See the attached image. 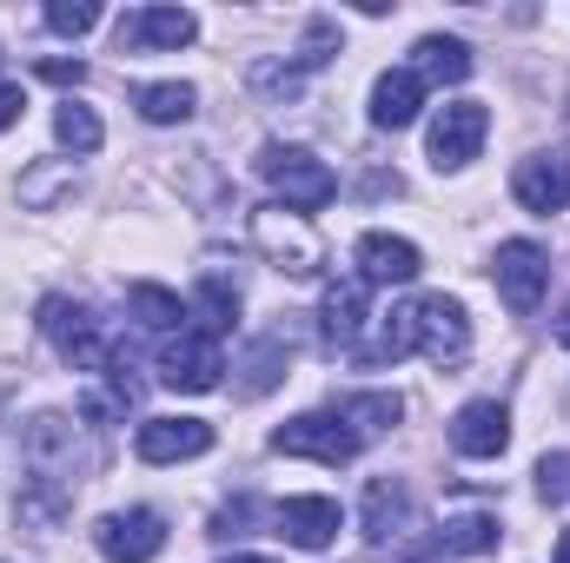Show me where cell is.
<instances>
[{
	"instance_id": "cell-1",
	"label": "cell",
	"mask_w": 570,
	"mask_h": 563,
	"mask_svg": "<svg viewBox=\"0 0 570 563\" xmlns=\"http://www.w3.org/2000/svg\"><path fill=\"white\" fill-rule=\"evenodd\" d=\"M259 172H266V186L285 199V213H298V219H312L338 192V172L325 159H312L305 146H266L259 152Z\"/></svg>"
},
{
	"instance_id": "cell-2",
	"label": "cell",
	"mask_w": 570,
	"mask_h": 563,
	"mask_svg": "<svg viewBox=\"0 0 570 563\" xmlns=\"http://www.w3.org/2000/svg\"><path fill=\"white\" fill-rule=\"evenodd\" d=\"M40 332L53 338V352H60L73 372H107V365H114V345L100 338L94 305H80V298H67V292L40 298Z\"/></svg>"
},
{
	"instance_id": "cell-3",
	"label": "cell",
	"mask_w": 570,
	"mask_h": 563,
	"mask_svg": "<svg viewBox=\"0 0 570 563\" xmlns=\"http://www.w3.org/2000/svg\"><path fill=\"white\" fill-rule=\"evenodd\" d=\"M273 451L279 457H312V464H352L358 457V431L338 418V412H305V418H292L273 431Z\"/></svg>"
},
{
	"instance_id": "cell-4",
	"label": "cell",
	"mask_w": 570,
	"mask_h": 563,
	"mask_svg": "<svg viewBox=\"0 0 570 563\" xmlns=\"http://www.w3.org/2000/svg\"><path fill=\"white\" fill-rule=\"evenodd\" d=\"M491 279H498V298H504L518 318H531V312L544 305V292H551V253L531 246V239H504L498 259H491Z\"/></svg>"
},
{
	"instance_id": "cell-5",
	"label": "cell",
	"mask_w": 570,
	"mask_h": 563,
	"mask_svg": "<svg viewBox=\"0 0 570 563\" xmlns=\"http://www.w3.org/2000/svg\"><path fill=\"white\" fill-rule=\"evenodd\" d=\"M219 372H226L219 338H206V332H193V325L159 345V385H166V392H213Z\"/></svg>"
},
{
	"instance_id": "cell-6",
	"label": "cell",
	"mask_w": 570,
	"mask_h": 563,
	"mask_svg": "<svg viewBox=\"0 0 570 563\" xmlns=\"http://www.w3.org/2000/svg\"><path fill=\"white\" fill-rule=\"evenodd\" d=\"M484 134H491V107H484V100H451V107H438V120H431V166H438V172L471 166L478 146H484Z\"/></svg>"
},
{
	"instance_id": "cell-7",
	"label": "cell",
	"mask_w": 570,
	"mask_h": 563,
	"mask_svg": "<svg viewBox=\"0 0 570 563\" xmlns=\"http://www.w3.org/2000/svg\"><path fill=\"white\" fill-rule=\"evenodd\" d=\"M412 325H419V352H425L438 372L458 365V358L471 352V318H464V305L444 298V292H431V298L412 305Z\"/></svg>"
},
{
	"instance_id": "cell-8",
	"label": "cell",
	"mask_w": 570,
	"mask_h": 563,
	"mask_svg": "<svg viewBox=\"0 0 570 563\" xmlns=\"http://www.w3.org/2000/svg\"><path fill=\"white\" fill-rule=\"evenodd\" d=\"M94 544H100V557L107 563H153L166 551V517L159 511H114V517H100L94 524Z\"/></svg>"
},
{
	"instance_id": "cell-9",
	"label": "cell",
	"mask_w": 570,
	"mask_h": 563,
	"mask_svg": "<svg viewBox=\"0 0 570 563\" xmlns=\"http://www.w3.org/2000/svg\"><path fill=\"white\" fill-rule=\"evenodd\" d=\"M253 239L279 259L285 273H298V279H312V273H318V259H325L318 233H312L298 213H259V219H253Z\"/></svg>"
},
{
	"instance_id": "cell-10",
	"label": "cell",
	"mask_w": 570,
	"mask_h": 563,
	"mask_svg": "<svg viewBox=\"0 0 570 563\" xmlns=\"http://www.w3.org/2000/svg\"><path fill=\"white\" fill-rule=\"evenodd\" d=\"M134 451L140 464H186V457H206L213 451V424L206 418H146L134 431Z\"/></svg>"
},
{
	"instance_id": "cell-11",
	"label": "cell",
	"mask_w": 570,
	"mask_h": 563,
	"mask_svg": "<svg viewBox=\"0 0 570 563\" xmlns=\"http://www.w3.org/2000/svg\"><path fill=\"white\" fill-rule=\"evenodd\" d=\"M352 259H358V279L365 285H412L425 273V253L412 239H399V233H365L352 246Z\"/></svg>"
},
{
	"instance_id": "cell-12",
	"label": "cell",
	"mask_w": 570,
	"mask_h": 563,
	"mask_svg": "<svg viewBox=\"0 0 570 563\" xmlns=\"http://www.w3.org/2000/svg\"><path fill=\"white\" fill-rule=\"evenodd\" d=\"M511 192L524 213H564L570 206V159L564 152H531L511 172Z\"/></svg>"
},
{
	"instance_id": "cell-13",
	"label": "cell",
	"mask_w": 570,
	"mask_h": 563,
	"mask_svg": "<svg viewBox=\"0 0 570 563\" xmlns=\"http://www.w3.org/2000/svg\"><path fill=\"white\" fill-rule=\"evenodd\" d=\"M504 444H511V412L498 398H471L451 418V451L458 457H504Z\"/></svg>"
},
{
	"instance_id": "cell-14",
	"label": "cell",
	"mask_w": 570,
	"mask_h": 563,
	"mask_svg": "<svg viewBox=\"0 0 570 563\" xmlns=\"http://www.w3.org/2000/svg\"><path fill=\"white\" fill-rule=\"evenodd\" d=\"M273 524H279L285 544H298V551H332L345 511H338L332 497H285L279 511H273Z\"/></svg>"
},
{
	"instance_id": "cell-15",
	"label": "cell",
	"mask_w": 570,
	"mask_h": 563,
	"mask_svg": "<svg viewBox=\"0 0 570 563\" xmlns=\"http://www.w3.org/2000/svg\"><path fill=\"white\" fill-rule=\"evenodd\" d=\"M199 33V20L186 7H134L120 20V53H153V47H186Z\"/></svg>"
},
{
	"instance_id": "cell-16",
	"label": "cell",
	"mask_w": 570,
	"mask_h": 563,
	"mask_svg": "<svg viewBox=\"0 0 570 563\" xmlns=\"http://www.w3.org/2000/svg\"><path fill=\"white\" fill-rule=\"evenodd\" d=\"M372 325V285L365 279H338L325 292V345L332 352H358V332Z\"/></svg>"
},
{
	"instance_id": "cell-17",
	"label": "cell",
	"mask_w": 570,
	"mask_h": 563,
	"mask_svg": "<svg viewBox=\"0 0 570 563\" xmlns=\"http://www.w3.org/2000/svg\"><path fill=\"white\" fill-rule=\"evenodd\" d=\"M419 107H425V80H419L412 67L379 73V87H372V127H379V134L412 127V120H419Z\"/></svg>"
},
{
	"instance_id": "cell-18",
	"label": "cell",
	"mask_w": 570,
	"mask_h": 563,
	"mask_svg": "<svg viewBox=\"0 0 570 563\" xmlns=\"http://www.w3.org/2000/svg\"><path fill=\"white\" fill-rule=\"evenodd\" d=\"M186 318H193V332L226 338V332H233V318H239V292L219 279V273H206V279H199V292L186 298Z\"/></svg>"
},
{
	"instance_id": "cell-19",
	"label": "cell",
	"mask_w": 570,
	"mask_h": 563,
	"mask_svg": "<svg viewBox=\"0 0 570 563\" xmlns=\"http://www.w3.org/2000/svg\"><path fill=\"white\" fill-rule=\"evenodd\" d=\"M412 53H419V60H412V73H419V80H444V87H458V80L471 73V47H464V40H451V33H425Z\"/></svg>"
},
{
	"instance_id": "cell-20",
	"label": "cell",
	"mask_w": 570,
	"mask_h": 563,
	"mask_svg": "<svg viewBox=\"0 0 570 563\" xmlns=\"http://www.w3.org/2000/svg\"><path fill=\"white\" fill-rule=\"evenodd\" d=\"M134 107H140L146 127H179V120H193V107H199V93L186 87V80H153L134 93Z\"/></svg>"
},
{
	"instance_id": "cell-21",
	"label": "cell",
	"mask_w": 570,
	"mask_h": 563,
	"mask_svg": "<svg viewBox=\"0 0 570 563\" xmlns=\"http://www.w3.org/2000/svg\"><path fill=\"white\" fill-rule=\"evenodd\" d=\"M405 484L399 477H372V491H365V537L372 544H385V537H399L392 524H405Z\"/></svg>"
},
{
	"instance_id": "cell-22",
	"label": "cell",
	"mask_w": 570,
	"mask_h": 563,
	"mask_svg": "<svg viewBox=\"0 0 570 563\" xmlns=\"http://www.w3.org/2000/svg\"><path fill=\"white\" fill-rule=\"evenodd\" d=\"M127 312L140 318L146 332H186V298L166 292V285H134L127 292Z\"/></svg>"
},
{
	"instance_id": "cell-23",
	"label": "cell",
	"mask_w": 570,
	"mask_h": 563,
	"mask_svg": "<svg viewBox=\"0 0 570 563\" xmlns=\"http://www.w3.org/2000/svg\"><path fill=\"white\" fill-rule=\"evenodd\" d=\"M438 537H444V551H458V557H484V551H498V537H504V531H498V517H491V511H458Z\"/></svg>"
},
{
	"instance_id": "cell-24",
	"label": "cell",
	"mask_w": 570,
	"mask_h": 563,
	"mask_svg": "<svg viewBox=\"0 0 570 563\" xmlns=\"http://www.w3.org/2000/svg\"><path fill=\"white\" fill-rule=\"evenodd\" d=\"M399 412H405V405H399L392 392H365V398H345V405H338V418L358 431V444H365V437H379V431H392Z\"/></svg>"
},
{
	"instance_id": "cell-25",
	"label": "cell",
	"mask_w": 570,
	"mask_h": 563,
	"mask_svg": "<svg viewBox=\"0 0 570 563\" xmlns=\"http://www.w3.org/2000/svg\"><path fill=\"white\" fill-rule=\"evenodd\" d=\"M53 134H60V146H67V152H100V140H107L100 113H94V107H73V100L53 113Z\"/></svg>"
},
{
	"instance_id": "cell-26",
	"label": "cell",
	"mask_w": 570,
	"mask_h": 563,
	"mask_svg": "<svg viewBox=\"0 0 570 563\" xmlns=\"http://www.w3.org/2000/svg\"><path fill=\"white\" fill-rule=\"evenodd\" d=\"M246 372H253V378H246L239 392H246V398H266V392L285 378V338H259L253 358H246Z\"/></svg>"
},
{
	"instance_id": "cell-27",
	"label": "cell",
	"mask_w": 570,
	"mask_h": 563,
	"mask_svg": "<svg viewBox=\"0 0 570 563\" xmlns=\"http://www.w3.org/2000/svg\"><path fill=\"white\" fill-rule=\"evenodd\" d=\"M47 27H53V33H94V27H100V7H94V0H80V7L53 0V7H47Z\"/></svg>"
},
{
	"instance_id": "cell-28",
	"label": "cell",
	"mask_w": 570,
	"mask_h": 563,
	"mask_svg": "<svg viewBox=\"0 0 570 563\" xmlns=\"http://www.w3.org/2000/svg\"><path fill=\"white\" fill-rule=\"evenodd\" d=\"M538 491H544L551 504H570V451H551V457H538Z\"/></svg>"
},
{
	"instance_id": "cell-29",
	"label": "cell",
	"mask_w": 570,
	"mask_h": 563,
	"mask_svg": "<svg viewBox=\"0 0 570 563\" xmlns=\"http://www.w3.org/2000/svg\"><path fill=\"white\" fill-rule=\"evenodd\" d=\"M40 80H53V87H80L87 67H80V60H40Z\"/></svg>"
},
{
	"instance_id": "cell-30",
	"label": "cell",
	"mask_w": 570,
	"mask_h": 563,
	"mask_svg": "<svg viewBox=\"0 0 570 563\" xmlns=\"http://www.w3.org/2000/svg\"><path fill=\"white\" fill-rule=\"evenodd\" d=\"M20 113H27V93H20V87H7V80H0V134H7V127H13V120H20Z\"/></svg>"
},
{
	"instance_id": "cell-31",
	"label": "cell",
	"mask_w": 570,
	"mask_h": 563,
	"mask_svg": "<svg viewBox=\"0 0 570 563\" xmlns=\"http://www.w3.org/2000/svg\"><path fill=\"white\" fill-rule=\"evenodd\" d=\"M558 345H570V305H564V318H558Z\"/></svg>"
},
{
	"instance_id": "cell-32",
	"label": "cell",
	"mask_w": 570,
	"mask_h": 563,
	"mask_svg": "<svg viewBox=\"0 0 570 563\" xmlns=\"http://www.w3.org/2000/svg\"><path fill=\"white\" fill-rule=\"evenodd\" d=\"M558 563H570V531H564V537H558Z\"/></svg>"
},
{
	"instance_id": "cell-33",
	"label": "cell",
	"mask_w": 570,
	"mask_h": 563,
	"mask_svg": "<svg viewBox=\"0 0 570 563\" xmlns=\"http://www.w3.org/2000/svg\"><path fill=\"white\" fill-rule=\"evenodd\" d=\"M226 563H273V557H226Z\"/></svg>"
}]
</instances>
